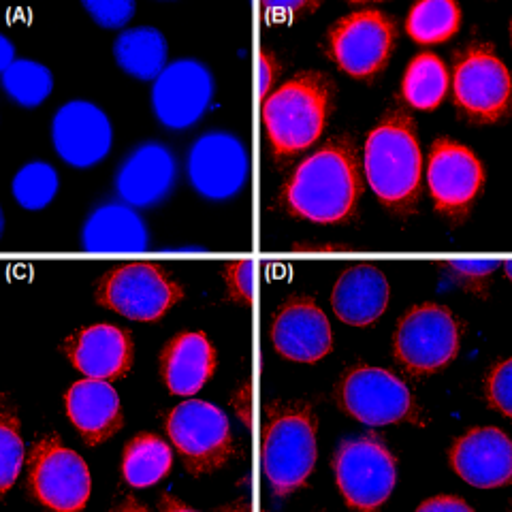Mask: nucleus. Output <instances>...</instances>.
I'll list each match as a JSON object with an SVG mask.
<instances>
[{"label": "nucleus", "mask_w": 512, "mask_h": 512, "mask_svg": "<svg viewBox=\"0 0 512 512\" xmlns=\"http://www.w3.org/2000/svg\"><path fill=\"white\" fill-rule=\"evenodd\" d=\"M359 188L355 150L346 141H333L299 165L286 188V205L303 220L342 222L355 210Z\"/></svg>", "instance_id": "f257e3e1"}, {"label": "nucleus", "mask_w": 512, "mask_h": 512, "mask_svg": "<svg viewBox=\"0 0 512 512\" xmlns=\"http://www.w3.org/2000/svg\"><path fill=\"white\" fill-rule=\"evenodd\" d=\"M365 175L374 195L389 207H408L419 195L421 148L410 118H384L365 143Z\"/></svg>", "instance_id": "f03ea898"}, {"label": "nucleus", "mask_w": 512, "mask_h": 512, "mask_svg": "<svg viewBox=\"0 0 512 512\" xmlns=\"http://www.w3.org/2000/svg\"><path fill=\"white\" fill-rule=\"evenodd\" d=\"M331 92L323 75L301 73L263 101V126L278 156L308 150L329 116Z\"/></svg>", "instance_id": "7ed1b4c3"}, {"label": "nucleus", "mask_w": 512, "mask_h": 512, "mask_svg": "<svg viewBox=\"0 0 512 512\" xmlns=\"http://www.w3.org/2000/svg\"><path fill=\"white\" fill-rule=\"evenodd\" d=\"M316 463V423L306 410H288L263 431V472L276 495L284 498L306 483Z\"/></svg>", "instance_id": "20e7f679"}, {"label": "nucleus", "mask_w": 512, "mask_h": 512, "mask_svg": "<svg viewBox=\"0 0 512 512\" xmlns=\"http://www.w3.org/2000/svg\"><path fill=\"white\" fill-rule=\"evenodd\" d=\"M182 297V288L154 263H126L101 280L96 299L131 320L152 323Z\"/></svg>", "instance_id": "39448f33"}, {"label": "nucleus", "mask_w": 512, "mask_h": 512, "mask_svg": "<svg viewBox=\"0 0 512 512\" xmlns=\"http://www.w3.org/2000/svg\"><path fill=\"white\" fill-rule=\"evenodd\" d=\"M167 434L186 459V468L195 476L214 472L224 466L231 455L227 414L199 399H190L171 410Z\"/></svg>", "instance_id": "423d86ee"}, {"label": "nucleus", "mask_w": 512, "mask_h": 512, "mask_svg": "<svg viewBox=\"0 0 512 512\" xmlns=\"http://www.w3.org/2000/svg\"><path fill=\"white\" fill-rule=\"evenodd\" d=\"M459 350V327L453 314L436 303L410 310L395 335V355L414 374H434Z\"/></svg>", "instance_id": "0eeeda50"}, {"label": "nucleus", "mask_w": 512, "mask_h": 512, "mask_svg": "<svg viewBox=\"0 0 512 512\" xmlns=\"http://www.w3.org/2000/svg\"><path fill=\"white\" fill-rule=\"evenodd\" d=\"M335 478L352 508L374 510L395 487V459L374 436L348 440L335 457Z\"/></svg>", "instance_id": "6e6552de"}, {"label": "nucleus", "mask_w": 512, "mask_h": 512, "mask_svg": "<svg viewBox=\"0 0 512 512\" xmlns=\"http://www.w3.org/2000/svg\"><path fill=\"white\" fill-rule=\"evenodd\" d=\"M28 485L45 506L71 512L90 498V470L86 461L60 440L43 438L28 461Z\"/></svg>", "instance_id": "1a4fd4ad"}, {"label": "nucleus", "mask_w": 512, "mask_h": 512, "mask_svg": "<svg viewBox=\"0 0 512 512\" xmlns=\"http://www.w3.org/2000/svg\"><path fill=\"white\" fill-rule=\"evenodd\" d=\"M393 39L395 26L387 13L361 9L333 26L329 54L348 75L367 79L387 64Z\"/></svg>", "instance_id": "9d476101"}, {"label": "nucleus", "mask_w": 512, "mask_h": 512, "mask_svg": "<svg viewBox=\"0 0 512 512\" xmlns=\"http://www.w3.org/2000/svg\"><path fill=\"white\" fill-rule=\"evenodd\" d=\"M188 180L201 197L227 201L248 182L250 158L237 137L214 131L201 135L188 152Z\"/></svg>", "instance_id": "9b49d317"}, {"label": "nucleus", "mask_w": 512, "mask_h": 512, "mask_svg": "<svg viewBox=\"0 0 512 512\" xmlns=\"http://www.w3.org/2000/svg\"><path fill=\"white\" fill-rule=\"evenodd\" d=\"M214 77L199 60H175L156 77L152 107L156 118L173 131L197 124L212 103Z\"/></svg>", "instance_id": "f8f14e48"}, {"label": "nucleus", "mask_w": 512, "mask_h": 512, "mask_svg": "<svg viewBox=\"0 0 512 512\" xmlns=\"http://www.w3.org/2000/svg\"><path fill=\"white\" fill-rule=\"evenodd\" d=\"M457 107L474 122H495L504 116L510 96V77L504 62L489 47H472L453 75Z\"/></svg>", "instance_id": "ddd939ff"}, {"label": "nucleus", "mask_w": 512, "mask_h": 512, "mask_svg": "<svg viewBox=\"0 0 512 512\" xmlns=\"http://www.w3.org/2000/svg\"><path fill=\"white\" fill-rule=\"evenodd\" d=\"M342 404L350 416L365 425H393L412 412V395L406 384L387 370L359 367L342 384Z\"/></svg>", "instance_id": "4468645a"}, {"label": "nucleus", "mask_w": 512, "mask_h": 512, "mask_svg": "<svg viewBox=\"0 0 512 512\" xmlns=\"http://www.w3.org/2000/svg\"><path fill=\"white\" fill-rule=\"evenodd\" d=\"M111 131L109 118L88 101H71L58 109L52 124V141L64 163L88 169L109 154Z\"/></svg>", "instance_id": "2eb2a0df"}, {"label": "nucleus", "mask_w": 512, "mask_h": 512, "mask_svg": "<svg viewBox=\"0 0 512 512\" xmlns=\"http://www.w3.org/2000/svg\"><path fill=\"white\" fill-rule=\"evenodd\" d=\"M427 182L438 210L459 214L474 201L483 186V165L461 143L440 139L431 150Z\"/></svg>", "instance_id": "dca6fc26"}, {"label": "nucleus", "mask_w": 512, "mask_h": 512, "mask_svg": "<svg viewBox=\"0 0 512 512\" xmlns=\"http://www.w3.org/2000/svg\"><path fill=\"white\" fill-rule=\"evenodd\" d=\"M271 342L284 359L316 363L331 350V327L325 312L308 297H293L280 308Z\"/></svg>", "instance_id": "f3484780"}, {"label": "nucleus", "mask_w": 512, "mask_h": 512, "mask_svg": "<svg viewBox=\"0 0 512 512\" xmlns=\"http://www.w3.org/2000/svg\"><path fill=\"white\" fill-rule=\"evenodd\" d=\"M175 158L163 143H141L116 173V190L122 201L135 207L163 203L175 184Z\"/></svg>", "instance_id": "a211bd4d"}, {"label": "nucleus", "mask_w": 512, "mask_h": 512, "mask_svg": "<svg viewBox=\"0 0 512 512\" xmlns=\"http://www.w3.org/2000/svg\"><path fill=\"white\" fill-rule=\"evenodd\" d=\"M451 463L455 472L474 487H502L512 476L510 440L495 427L472 429L453 446Z\"/></svg>", "instance_id": "6ab92c4d"}, {"label": "nucleus", "mask_w": 512, "mask_h": 512, "mask_svg": "<svg viewBox=\"0 0 512 512\" xmlns=\"http://www.w3.org/2000/svg\"><path fill=\"white\" fill-rule=\"evenodd\" d=\"M333 312L346 325L367 327L387 310L389 282L370 263L348 267L333 288Z\"/></svg>", "instance_id": "aec40b11"}, {"label": "nucleus", "mask_w": 512, "mask_h": 512, "mask_svg": "<svg viewBox=\"0 0 512 512\" xmlns=\"http://www.w3.org/2000/svg\"><path fill=\"white\" fill-rule=\"evenodd\" d=\"M69 359L79 372L96 380H114L133 363V342L114 325H92L79 331L69 344Z\"/></svg>", "instance_id": "412c9836"}, {"label": "nucleus", "mask_w": 512, "mask_h": 512, "mask_svg": "<svg viewBox=\"0 0 512 512\" xmlns=\"http://www.w3.org/2000/svg\"><path fill=\"white\" fill-rule=\"evenodd\" d=\"M67 414L90 444L109 440L122 427V408L116 389L107 380H79L67 393Z\"/></svg>", "instance_id": "4be33fe9"}, {"label": "nucleus", "mask_w": 512, "mask_h": 512, "mask_svg": "<svg viewBox=\"0 0 512 512\" xmlns=\"http://www.w3.org/2000/svg\"><path fill=\"white\" fill-rule=\"evenodd\" d=\"M86 252H146L150 233L143 218L126 205H101L88 216L82 231Z\"/></svg>", "instance_id": "5701e85b"}, {"label": "nucleus", "mask_w": 512, "mask_h": 512, "mask_svg": "<svg viewBox=\"0 0 512 512\" xmlns=\"http://www.w3.org/2000/svg\"><path fill=\"white\" fill-rule=\"evenodd\" d=\"M214 367L216 352L199 331L180 333L163 352V378L175 395L199 393L212 378Z\"/></svg>", "instance_id": "b1692460"}, {"label": "nucleus", "mask_w": 512, "mask_h": 512, "mask_svg": "<svg viewBox=\"0 0 512 512\" xmlns=\"http://www.w3.org/2000/svg\"><path fill=\"white\" fill-rule=\"evenodd\" d=\"M167 52L163 32L150 26L126 30L114 43V56L120 69L137 79H143V82H150V79L165 71Z\"/></svg>", "instance_id": "393cba45"}, {"label": "nucleus", "mask_w": 512, "mask_h": 512, "mask_svg": "<svg viewBox=\"0 0 512 512\" xmlns=\"http://www.w3.org/2000/svg\"><path fill=\"white\" fill-rule=\"evenodd\" d=\"M173 466L171 448L165 440L152 434H141L133 438L124 448L122 472L126 483L131 487L143 489L152 487L163 480Z\"/></svg>", "instance_id": "a878e982"}, {"label": "nucleus", "mask_w": 512, "mask_h": 512, "mask_svg": "<svg viewBox=\"0 0 512 512\" xmlns=\"http://www.w3.org/2000/svg\"><path fill=\"white\" fill-rule=\"evenodd\" d=\"M448 88L444 62L434 54L416 56L404 75V99L416 109H436Z\"/></svg>", "instance_id": "bb28decb"}, {"label": "nucleus", "mask_w": 512, "mask_h": 512, "mask_svg": "<svg viewBox=\"0 0 512 512\" xmlns=\"http://www.w3.org/2000/svg\"><path fill=\"white\" fill-rule=\"evenodd\" d=\"M461 24V11L451 0H425L408 13L406 30L416 43H442L451 39Z\"/></svg>", "instance_id": "cd10ccee"}, {"label": "nucleus", "mask_w": 512, "mask_h": 512, "mask_svg": "<svg viewBox=\"0 0 512 512\" xmlns=\"http://www.w3.org/2000/svg\"><path fill=\"white\" fill-rule=\"evenodd\" d=\"M3 86L18 105L37 107L52 94L54 77L35 60H15L3 71Z\"/></svg>", "instance_id": "c85d7f7f"}, {"label": "nucleus", "mask_w": 512, "mask_h": 512, "mask_svg": "<svg viewBox=\"0 0 512 512\" xmlns=\"http://www.w3.org/2000/svg\"><path fill=\"white\" fill-rule=\"evenodd\" d=\"M58 192V173L47 163H30L13 180V197L26 210H43Z\"/></svg>", "instance_id": "c756f323"}, {"label": "nucleus", "mask_w": 512, "mask_h": 512, "mask_svg": "<svg viewBox=\"0 0 512 512\" xmlns=\"http://www.w3.org/2000/svg\"><path fill=\"white\" fill-rule=\"evenodd\" d=\"M18 427V419L5 412L0 421V489L3 491L15 483L24 463V444Z\"/></svg>", "instance_id": "7c9ffc66"}, {"label": "nucleus", "mask_w": 512, "mask_h": 512, "mask_svg": "<svg viewBox=\"0 0 512 512\" xmlns=\"http://www.w3.org/2000/svg\"><path fill=\"white\" fill-rule=\"evenodd\" d=\"M84 7L90 11L94 22L103 28H120L135 13V3L131 0H88Z\"/></svg>", "instance_id": "2f4dec72"}, {"label": "nucleus", "mask_w": 512, "mask_h": 512, "mask_svg": "<svg viewBox=\"0 0 512 512\" xmlns=\"http://www.w3.org/2000/svg\"><path fill=\"white\" fill-rule=\"evenodd\" d=\"M489 402L502 410L506 416L512 412V361L506 359L500 367H495V372L489 378L487 384Z\"/></svg>", "instance_id": "473e14b6"}, {"label": "nucleus", "mask_w": 512, "mask_h": 512, "mask_svg": "<svg viewBox=\"0 0 512 512\" xmlns=\"http://www.w3.org/2000/svg\"><path fill=\"white\" fill-rule=\"evenodd\" d=\"M252 267V261H239L233 263L227 271L229 288L237 299L252 301Z\"/></svg>", "instance_id": "72a5a7b5"}, {"label": "nucleus", "mask_w": 512, "mask_h": 512, "mask_svg": "<svg viewBox=\"0 0 512 512\" xmlns=\"http://www.w3.org/2000/svg\"><path fill=\"white\" fill-rule=\"evenodd\" d=\"M419 510L421 512H427V510L429 512H472V508L466 502L453 498V495H438V498L421 504Z\"/></svg>", "instance_id": "f704fd0d"}, {"label": "nucleus", "mask_w": 512, "mask_h": 512, "mask_svg": "<svg viewBox=\"0 0 512 512\" xmlns=\"http://www.w3.org/2000/svg\"><path fill=\"white\" fill-rule=\"evenodd\" d=\"M451 267L463 276L483 278V276H489L495 269V261H455V263H451Z\"/></svg>", "instance_id": "c9c22d12"}, {"label": "nucleus", "mask_w": 512, "mask_h": 512, "mask_svg": "<svg viewBox=\"0 0 512 512\" xmlns=\"http://www.w3.org/2000/svg\"><path fill=\"white\" fill-rule=\"evenodd\" d=\"M259 64H261V96H263V101H265L267 99V92H269L271 84H274V77H276V73H274V60L269 58L267 52H263Z\"/></svg>", "instance_id": "e433bc0d"}, {"label": "nucleus", "mask_w": 512, "mask_h": 512, "mask_svg": "<svg viewBox=\"0 0 512 512\" xmlns=\"http://www.w3.org/2000/svg\"><path fill=\"white\" fill-rule=\"evenodd\" d=\"M0 45H3V71H5V69H9L11 64L15 62V60H13V45H11L7 39L0 41Z\"/></svg>", "instance_id": "4c0bfd02"}]
</instances>
